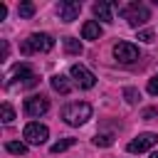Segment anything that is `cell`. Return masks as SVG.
Returning a JSON list of instances; mask_svg holds the SVG:
<instances>
[{"instance_id": "7a4b0ae2", "label": "cell", "mask_w": 158, "mask_h": 158, "mask_svg": "<svg viewBox=\"0 0 158 158\" xmlns=\"http://www.w3.org/2000/svg\"><path fill=\"white\" fill-rule=\"evenodd\" d=\"M62 118L69 126H84L91 118V104H86V101H72V104H67L62 109Z\"/></svg>"}, {"instance_id": "52a82bcc", "label": "cell", "mask_w": 158, "mask_h": 158, "mask_svg": "<svg viewBox=\"0 0 158 158\" xmlns=\"http://www.w3.org/2000/svg\"><path fill=\"white\" fill-rule=\"evenodd\" d=\"M69 74H72V79H74V84H77L79 89H91V86L96 84V77H94L84 64H72Z\"/></svg>"}, {"instance_id": "44dd1931", "label": "cell", "mask_w": 158, "mask_h": 158, "mask_svg": "<svg viewBox=\"0 0 158 158\" xmlns=\"http://www.w3.org/2000/svg\"><path fill=\"white\" fill-rule=\"evenodd\" d=\"M148 94H153V96H158V74L148 79Z\"/></svg>"}, {"instance_id": "8992f818", "label": "cell", "mask_w": 158, "mask_h": 158, "mask_svg": "<svg viewBox=\"0 0 158 158\" xmlns=\"http://www.w3.org/2000/svg\"><path fill=\"white\" fill-rule=\"evenodd\" d=\"M156 143H158V133L146 131V133H138L133 141H128L126 151H128V153H146V151H151Z\"/></svg>"}, {"instance_id": "603a6c76", "label": "cell", "mask_w": 158, "mask_h": 158, "mask_svg": "<svg viewBox=\"0 0 158 158\" xmlns=\"http://www.w3.org/2000/svg\"><path fill=\"white\" fill-rule=\"evenodd\" d=\"M7 49H10V47H7V42L2 40V59H7Z\"/></svg>"}, {"instance_id": "30bf717a", "label": "cell", "mask_w": 158, "mask_h": 158, "mask_svg": "<svg viewBox=\"0 0 158 158\" xmlns=\"http://www.w3.org/2000/svg\"><path fill=\"white\" fill-rule=\"evenodd\" d=\"M57 12H59V20H62V22H72V20L79 17V12H81V2H77V0H59Z\"/></svg>"}, {"instance_id": "2e32d148", "label": "cell", "mask_w": 158, "mask_h": 158, "mask_svg": "<svg viewBox=\"0 0 158 158\" xmlns=\"http://www.w3.org/2000/svg\"><path fill=\"white\" fill-rule=\"evenodd\" d=\"M94 146L96 148H109V146H114V136L111 133H96L94 136Z\"/></svg>"}, {"instance_id": "3957f363", "label": "cell", "mask_w": 158, "mask_h": 158, "mask_svg": "<svg viewBox=\"0 0 158 158\" xmlns=\"http://www.w3.org/2000/svg\"><path fill=\"white\" fill-rule=\"evenodd\" d=\"M118 12H121V17H123L131 27H141V25H146V22L151 20V10H148L143 2H128V5H121Z\"/></svg>"}, {"instance_id": "277c9868", "label": "cell", "mask_w": 158, "mask_h": 158, "mask_svg": "<svg viewBox=\"0 0 158 158\" xmlns=\"http://www.w3.org/2000/svg\"><path fill=\"white\" fill-rule=\"evenodd\" d=\"M52 47H54L52 35H47V32H32V35L20 44V52L27 57V54H35V52H49Z\"/></svg>"}, {"instance_id": "5b68a950", "label": "cell", "mask_w": 158, "mask_h": 158, "mask_svg": "<svg viewBox=\"0 0 158 158\" xmlns=\"http://www.w3.org/2000/svg\"><path fill=\"white\" fill-rule=\"evenodd\" d=\"M22 138H25L27 146H42L49 138V128L44 123H40V121H30L25 126V131H22Z\"/></svg>"}, {"instance_id": "6da1fadb", "label": "cell", "mask_w": 158, "mask_h": 158, "mask_svg": "<svg viewBox=\"0 0 158 158\" xmlns=\"http://www.w3.org/2000/svg\"><path fill=\"white\" fill-rule=\"evenodd\" d=\"M35 84H37V74H35L27 64H15L12 72L5 77V86H7V89H15V86H20V89H32Z\"/></svg>"}, {"instance_id": "e0dca14e", "label": "cell", "mask_w": 158, "mask_h": 158, "mask_svg": "<svg viewBox=\"0 0 158 158\" xmlns=\"http://www.w3.org/2000/svg\"><path fill=\"white\" fill-rule=\"evenodd\" d=\"M17 15H20V17H25V20H30V17L35 15V2H20Z\"/></svg>"}, {"instance_id": "7402d4cb", "label": "cell", "mask_w": 158, "mask_h": 158, "mask_svg": "<svg viewBox=\"0 0 158 158\" xmlns=\"http://www.w3.org/2000/svg\"><path fill=\"white\" fill-rule=\"evenodd\" d=\"M138 40H141V42H153V32H151V30H141V32H138Z\"/></svg>"}, {"instance_id": "ac0fdd59", "label": "cell", "mask_w": 158, "mask_h": 158, "mask_svg": "<svg viewBox=\"0 0 158 158\" xmlns=\"http://www.w3.org/2000/svg\"><path fill=\"white\" fill-rule=\"evenodd\" d=\"M72 146H74V138H62V141H57L49 151H52V153H62V151H67V148H72Z\"/></svg>"}, {"instance_id": "9a60e30c", "label": "cell", "mask_w": 158, "mask_h": 158, "mask_svg": "<svg viewBox=\"0 0 158 158\" xmlns=\"http://www.w3.org/2000/svg\"><path fill=\"white\" fill-rule=\"evenodd\" d=\"M81 42L79 40H74V37H64V52L67 54H81Z\"/></svg>"}, {"instance_id": "4fadbf2b", "label": "cell", "mask_w": 158, "mask_h": 158, "mask_svg": "<svg viewBox=\"0 0 158 158\" xmlns=\"http://www.w3.org/2000/svg\"><path fill=\"white\" fill-rule=\"evenodd\" d=\"M49 84H52V89L59 91V94H69V91H72V84H69L67 77H62V74H54V77L49 79Z\"/></svg>"}, {"instance_id": "ba28073f", "label": "cell", "mask_w": 158, "mask_h": 158, "mask_svg": "<svg viewBox=\"0 0 158 158\" xmlns=\"http://www.w3.org/2000/svg\"><path fill=\"white\" fill-rule=\"evenodd\" d=\"M47 111H49V99H47V96L35 94V96L25 99V114H27V116L37 118V116H42V114H47Z\"/></svg>"}, {"instance_id": "cb8c5ba5", "label": "cell", "mask_w": 158, "mask_h": 158, "mask_svg": "<svg viewBox=\"0 0 158 158\" xmlns=\"http://www.w3.org/2000/svg\"><path fill=\"white\" fill-rule=\"evenodd\" d=\"M151 158H158V153H153V156H151Z\"/></svg>"}, {"instance_id": "ffe728a7", "label": "cell", "mask_w": 158, "mask_h": 158, "mask_svg": "<svg viewBox=\"0 0 158 158\" xmlns=\"http://www.w3.org/2000/svg\"><path fill=\"white\" fill-rule=\"evenodd\" d=\"M123 96H126L128 104H138V99H141L138 89H133V86H126V89H123Z\"/></svg>"}, {"instance_id": "d6986e66", "label": "cell", "mask_w": 158, "mask_h": 158, "mask_svg": "<svg viewBox=\"0 0 158 158\" xmlns=\"http://www.w3.org/2000/svg\"><path fill=\"white\" fill-rule=\"evenodd\" d=\"M0 111H2V123H12V121H15V111H12V106H10L7 101L0 106Z\"/></svg>"}, {"instance_id": "5bb4252c", "label": "cell", "mask_w": 158, "mask_h": 158, "mask_svg": "<svg viewBox=\"0 0 158 158\" xmlns=\"http://www.w3.org/2000/svg\"><path fill=\"white\" fill-rule=\"evenodd\" d=\"M5 151L7 153H15V156H25L27 153V143L25 141H7L5 143Z\"/></svg>"}, {"instance_id": "9c48e42d", "label": "cell", "mask_w": 158, "mask_h": 158, "mask_svg": "<svg viewBox=\"0 0 158 158\" xmlns=\"http://www.w3.org/2000/svg\"><path fill=\"white\" fill-rule=\"evenodd\" d=\"M114 57L121 62V64H133L138 59V47L131 44V42H116L114 44Z\"/></svg>"}, {"instance_id": "8fae6325", "label": "cell", "mask_w": 158, "mask_h": 158, "mask_svg": "<svg viewBox=\"0 0 158 158\" xmlns=\"http://www.w3.org/2000/svg\"><path fill=\"white\" fill-rule=\"evenodd\" d=\"M111 7H114V2H94L91 5V10H94V15L101 20V22H114V17H111Z\"/></svg>"}, {"instance_id": "7c38bea8", "label": "cell", "mask_w": 158, "mask_h": 158, "mask_svg": "<svg viewBox=\"0 0 158 158\" xmlns=\"http://www.w3.org/2000/svg\"><path fill=\"white\" fill-rule=\"evenodd\" d=\"M81 37H84V40H99V37H101V25H99L96 20H86V22L81 25Z\"/></svg>"}]
</instances>
